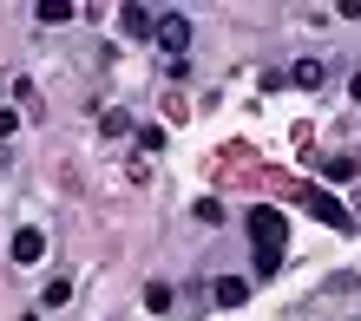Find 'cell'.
I'll list each match as a JSON object with an SVG mask.
<instances>
[{
  "label": "cell",
  "instance_id": "6da1fadb",
  "mask_svg": "<svg viewBox=\"0 0 361 321\" xmlns=\"http://www.w3.org/2000/svg\"><path fill=\"white\" fill-rule=\"evenodd\" d=\"M283 243H289V223L276 203H257L250 210V249H257V275H276L283 269Z\"/></svg>",
  "mask_w": 361,
  "mask_h": 321
},
{
  "label": "cell",
  "instance_id": "7a4b0ae2",
  "mask_svg": "<svg viewBox=\"0 0 361 321\" xmlns=\"http://www.w3.org/2000/svg\"><path fill=\"white\" fill-rule=\"evenodd\" d=\"M158 46H164V59H171V66H184V53H190V20L184 13H158Z\"/></svg>",
  "mask_w": 361,
  "mask_h": 321
},
{
  "label": "cell",
  "instance_id": "3957f363",
  "mask_svg": "<svg viewBox=\"0 0 361 321\" xmlns=\"http://www.w3.org/2000/svg\"><path fill=\"white\" fill-rule=\"evenodd\" d=\"M302 203L315 210V223H329V229H348L355 217L342 210V197H329V190H302Z\"/></svg>",
  "mask_w": 361,
  "mask_h": 321
},
{
  "label": "cell",
  "instance_id": "277c9868",
  "mask_svg": "<svg viewBox=\"0 0 361 321\" xmlns=\"http://www.w3.org/2000/svg\"><path fill=\"white\" fill-rule=\"evenodd\" d=\"M118 27L132 33V39H152V33H158V13L138 7V0H125V7H118Z\"/></svg>",
  "mask_w": 361,
  "mask_h": 321
},
{
  "label": "cell",
  "instance_id": "5b68a950",
  "mask_svg": "<svg viewBox=\"0 0 361 321\" xmlns=\"http://www.w3.org/2000/svg\"><path fill=\"white\" fill-rule=\"evenodd\" d=\"M210 295H217V308H243V302H250V282H243V275H217Z\"/></svg>",
  "mask_w": 361,
  "mask_h": 321
},
{
  "label": "cell",
  "instance_id": "8992f818",
  "mask_svg": "<svg viewBox=\"0 0 361 321\" xmlns=\"http://www.w3.org/2000/svg\"><path fill=\"white\" fill-rule=\"evenodd\" d=\"M47 256V237L39 229H13V263H39Z\"/></svg>",
  "mask_w": 361,
  "mask_h": 321
},
{
  "label": "cell",
  "instance_id": "52a82bcc",
  "mask_svg": "<svg viewBox=\"0 0 361 321\" xmlns=\"http://www.w3.org/2000/svg\"><path fill=\"white\" fill-rule=\"evenodd\" d=\"M289 79H295V85H309V92H315V85H322V79H329V66H322V59H302V66H295Z\"/></svg>",
  "mask_w": 361,
  "mask_h": 321
},
{
  "label": "cell",
  "instance_id": "ba28073f",
  "mask_svg": "<svg viewBox=\"0 0 361 321\" xmlns=\"http://www.w3.org/2000/svg\"><path fill=\"white\" fill-rule=\"evenodd\" d=\"M39 302H47V308H59V302H73V282H66V275H53V282L39 289Z\"/></svg>",
  "mask_w": 361,
  "mask_h": 321
},
{
  "label": "cell",
  "instance_id": "9c48e42d",
  "mask_svg": "<svg viewBox=\"0 0 361 321\" xmlns=\"http://www.w3.org/2000/svg\"><path fill=\"white\" fill-rule=\"evenodd\" d=\"M39 20H47V27H59V20H73V0H39V7H33Z\"/></svg>",
  "mask_w": 361,
  "mask_h": 321
},
{
  "label": "cell",
  "instance_id": "30bf717a",
  "mask_svg": "<svg viewBox=\"0 0 361 321\" xmlns=\"http://www.w3.org/2000/svg\"><path fill=\"white\" fill-rule=\"evenodd\" d=\"M355 170H361L355 158H322V177H335V184H348V177H355Z\"/></svg>",
  "mask_w": 361,
  "mask_h": 321
},
{
  "label": "cell",
  "instance_id": "8fae6325",
  "mask_svg": "<svg viewBox=\"0 0 361 321\" xmlns=\"http://www.w3.org/2000/svg\"><path fill=\"white\" fill-rule=\"evenodd\" d=\"M99 132H105V138H125V132H132V118H125V112H105Z\"/></svg>",
  "mask_w": 361,
  "mask_h": 321
},
{
  "label": "cell",
  "instance_id": "7c38bea8",
  "mask_svg": "<svg viewBox=\"0 0 361 321\" xmlns=\"http://www.w3.org/2000/svg\"><path fill=\"white\" fill-rule=\"evenodd\" d=\"M145 308H152V315H164V308H171V289H164V282H152V289H145Z\"/></svg>",
  "mask_w": 361,
  "mask_h": 321
},
{
  "label": "cell",
  "instance_id": "4fadbf2b",
  "mask_svg": "<svg viewBox=\"0 0 361 321\" xmlns=\"http://www.w3.org/2000/svg\"><path fill=\"white\" fill-rule=\"evenodd\" d=\"M20 132V112H13V105H0V138H13Z\"/></svg>",
  "mask_w": 361,
  "mask_h": 321
},
{
  "label": "cell",
  "instance_id": "5bb4252c",
  "mask_svg": "<svg viewBox=\"0 0 361 321\" xmlns=\"http://www.w3.org/2000/svg\"><path fill=\"white\" fill-rule=\"evenodd\" d=\"M348 92H355V99H361V73H355V79H348Z\"/></svg>",
  "mask_w": 361,
  "mask_h": 321
}]
</instances>
